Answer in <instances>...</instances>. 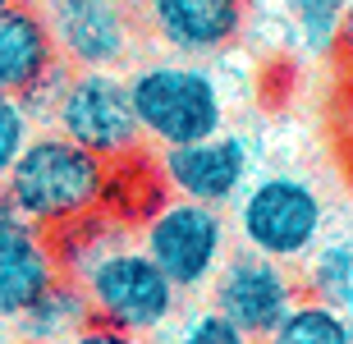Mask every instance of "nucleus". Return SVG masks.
I'll use <instances>...</instances> for the list:
<instances>
[{
	"label": "nucleus",
	"mask_w": 353,
	"mask_h": 344,
	"mask_svg": "<svg viewBox=\"0 0 353 344\" xmlns=\"http://www.w3.org/2000/svg\"><path fill=\"white\" fill-rule=\"evenodd\" d=\"M289 5V23L299 32V41L307 51H335V37H340V19L349 0H285Z\"/></svg>",
	"instance_id": "dca6fc26"
},
{
	"label": "nucleus",
	"mask_w": 353,
	"mask_h": 344,
	"mask_svg": "<svg viewBox=\"0 0 353 344\" xmlns=\"http://www.w3.org/2000/svg\"><path fill=\"white\" fill-rule=\"evenodd\" d=\"M105 174H110V161L92 156L88 147L69 143L65 133L37 129L19 152V161L10 165L0 193L37 230L55 234V230L74 225L83 216L101 212Z\"/></svg>",
	"instance_id": "f03ea898"
},
{
	"label": "nucleus",
	"mask_w": 353,
	"mask_h": 344,
	"mask_svg": "<svg viewBox=\"0 0 353 344\" xmlns=\"http://www.w3.org/2000/svg\"><path fill=\"white\" fill-rule=\"evenodd\" d=\"M157 170H161V184H165L170 198L230 207L252 179V147L239 133L221 129L211 138L157 152Z\"/></svg>",
	"instance_id": "1a4fd4ad"
},
{
	"label": "nucleus",
	"mask_w": 353,
	"mask_h": 344,
	"mask_svg": "<svg viewBox=\"0 0 353 344\" xmlns=\"http://www.w3.org/2000/svg\"><path fill=\"white\" fill-rule=\"evenodd\" d=\"M230 239H234V230H230L225 207H207V202L188 198H165L138 225V243L179 294L207 290L221 262L230 257Z\"/></svg>",
	"instance_id": "39448f33"
},
{
	"label": "nucleus",
	"mask_w": 353,
	"mask_h": 344,
	"mask_svg": "<svg viewBox=\"0 0 353 344\" xmlns=\"http://www.w3.org/2000/svg\"><path fill=\"white\" fill-rule=\"evenodd\" d=\"M10 326H14V340L19 344H69L83 326H92L88 294H83V285L74 276L60 271Z\"/></svg>",
	"instance_id": "ddd939ff"
},
{
	"label": "nucleus",
	"mask_w": 353,
	"mask_h": 344,
	"mask_svg": "<svg viewBox=\"0 0 353 344\" xmlns=\"http://www.w3.org/2000/svg\"><path fill=\"white\" fill-rule=\"evenodd\" d=\"M51 248L60 271L83 285L92 321L147 340L179 317L183 294L165 280V271L147 257V248L115 216L92 212L74 225L55 230Z\"/></svg>",
	"instance_id": "f257e3e1"
},
{
	"label": "nucleus",
	"mask_w": 353,
	"mask_h": 344,
	"mask_svg": "<svg viewBox=\"0 0 353 344\" xmlns=\"http://www.w3.org/2000/svg\"><path fill=\"white\" fill-rule=\"evenodd\" d=\"M143 23L170 55L211 60L243 37L248 0H143Z\"/></svg>",
	"instance_id": "9d476101"
},
{
	"label": "nucleus",
	"mask_w": 353,
	"mask_h": 344,
	"mask_svg": "<svg viewBox=\"0 0 353 344\" xmlns=\"http://www.w3.org/2000/svg\"><path fill=\"white\" fill-rule=\"evenodd\" d=\"M60 276L51 234L37 230L0 193V326H10L51 280Z\"/></svg>",
	"instance_id": "9b49d317"
},
{
	"label": "nucleus",
	"mask_w": 353,
	"mask_h": 344,
	"mask_svg": "<svg viewBox=\"0 0 353 344\" xmlns=\"http://www.w3.org/2000/svg\"><path fill=\"white\" fill-rule=\"evenodd\" d=\"M262 344H353V321L340 307L303 294Z\"/></svg>",
	"instance_id": "2eb2a0df"
},
{
	"label": "nucleus",
	"mask_w": 353,
	"mask_h": 344,
	"mask_svg": "<svg viewBox=\"0 0 353 344\" xmlns=\"http://www.w3.org/2000/svg\"><path fill=\"white\" fill-rule=\"evenodd\" d=\"M340 110H344V138L353 143V83L344 88V101H340Z\"/></svg>",
	"instance_id": "412c9836"
},
{
	"label": "nucleus",
	"mask_w": 353,
	"mask_h": 344,
	"mask_svg": "<svg viewBox=\"0 0 353 344\" xmlns=\"http://www.w3.org/2000/svg\"><path fill=\"white\" fill-rule=\"evenodd\" d=\"M170 344H257L248 335L239 331L234 321H225L216 307H197L188 317L179 321V331H174Z\"/></svg>",
	"instance_id": "a211bd4d"
},
{
	"label": "nucleus",
	"mask_w": 353,
	"mask_h": 344,
	"mask_svg": "<svg viewBox=\"0 0 353 344\" xmlns=\"http://www.w3.org/2000/svg\"><path fill=\"white\" fill-rule=\"evenodd\" d=\"M69 344H147V340H143V335H129V331H115V326L92 321V326H83Z\"/></svg>",
	"instance_id": "6ab92c4d"
},
{
	"label": "nucleus",
	"mask_w": 353,
	"mask_h": 344,
	"mask_svg": "<svg viewBox=\"0 0 353 344\" xmlns=\"http://www.w3.org/2000/svg\"><path fill=\"white\" fill-rule=\"evenodd\" d=\"M55 65V41L46 14L32 0L0 5V92H28L32 83Z\"/></svg>",
	"instance_id": "f8f14e48"
},
{
	"label": "nucleus",
	"mask_w": 353,
	"mask_h": 344,
	"mask_svg": "<svg viewBox=\"0 0 353 344\" xmlns=\"http://www.w3.org/2000/svg\"><path fill=\"white\" fill-rule=\"evenodd\" d=\"M335 55L344 60V69H353V0L344 5V19H340V37H335Z\"/></svg>",
	"instance_id": "aec40b11"
},
{
	"label": "nucleus",
	"mask_w": 353,
	"mask_h": 344,
	"mask_svg": "<svg viewBox=\"0 0 353 344\" xmlns=\"http://www.w3.org/2000/svg\"><path fill=\"white\" fill-rule=\"evenodd\" d=\"M230 207H234L230 230H234L239 243L285 266H299L326 239V225H330L326 198L289 170L248 179V188Z\"/></svg>",
	"instance_id": "20e7f679"
},
{
	"label": "nucleus",
	"mask_w": 353,
	"mask_h": 344,
	"mask_svg": "<svg viewBox=\"0 0 353 344\" xmlns=\"http://www.w3.org/2000/svg\"><path fill=\"white\" fill-rule=\"evenodd\" d=\"M129 5H143V0H129Z\"/></svg>",
	"instance_id": "4be33fe9"
},
{
	"label": "nucleus",
	"mask_w": 353,
	"mask_h": 344,
	"mask_svg": "<svg viewBox=\"0 0 353 344\" xmlns=\"http://www.w3.org/2000/svg\"><path fill=\"white\" fill-rule=\"evenodd\" d=\"M211 307L221 312L225 321H234L248 340L262 344L266 335L280 326L289 307L303 299V285L294 276V266L271 262L262 252L239 248L221 262V271L211 276Z\"/></svg>",
	"instance_id": "0eeeda50"
},
{
	"label": "nucleus",
	"mask_w": 353,
	"mask_h": 344,
	"mask_svg": "<svg viewBox=\"0 0 353 344\" xmlns=\"http://www.w3.org/2000/svg\"><path fill=\"white\" fill-rule=\"evenodd\" d=\"M51 129L88 147L101 161H124L143 152V129L133 115L129 74L119 69H74L51 115Z\"/></svg>",
	"instance_id": "423d86ee"
},
{
	"label": "nucleus",
	"mask_w": 353,
	"mask_h": 344,
	"mask_svg": "<svg viewBox=\"0 0 353 344\" xmlns=\"http://www.w3.org/2000/svg\"><path fill=\"white\" fill-rule=\"evenodd\" d=\"M32 133H37V124H32L28 106L19 101V97L0 92V184H5L10 165L19 161V152L28 147V138H32Z\"/></svg>",
	"instance_id": "f3484780"
},
{
	"label": "nucleus",
	"mask_w": 353,
	"mask_h": 344,
	"mask_svg": "<svg viewBox=\"0 0 353 344\" xmlns=\"http://www.w3.org/2000/svg\"><path fill=\"white\" fill-rule=\"evenodd\" d=\"M0 5H10V0H0Z\"/></svg>",
	"instance_id": "5701e85b"
},
{
	"label": "nucleus",
	"mask_w": 353,
	"mask_h": 344,
	"mask_svg": "<svg viewBox=\"0 0 353 344\" xmlns=\"http://www.w3.org/2000/svg\"><path fill=\"white\" fill-rule=\"evenodd\" d=\"M14 344H19V340H14Z\"/></svg>",
	"instance_id": "b1692460"
},
{
	"label": "nucleus",
	"mask_w": 353,
	"mask_h": 344,
	"mask_svg": "<svg viewBox=\"0 0 353 344\" xmlns=\"http://www.w3.org/2000/svg\"><path fill=\"white\" fill-rule=\"evenodd\" d=\"M129 97L143 143H152L157 152L221 133L225 110H230L221 79L202 60H183V55L138 65L129 74Z\"/></svg>",
	"instance_id": "7ed1b4c3"
},
{
	"label": "nucleus",
	"mask_w": 353,
	"mask_h": 344,
	"mask_svg": "<svg viewBox=\"0 0 353 344\" xmlns=\"http://www.w3.org/2000/svg\"><path fill=\"white\" fill-rule=\"evenodd\" d=\"M299 266H303V280H299L303 294L340 307L353 321V239H321Z\"/></svg>",
	"instance_id": "4468645a"
},
{
	"label": "nucleus",
	"mask_w": 353,
	"mask_h": 344,
	"mask_svg": "<svg viewBox=\"0 0 353 344\" xmlns=\"http://www.w3.org/2000/svg\"><path fill=\"white\" fill-rule=\"evenodd\" d=\"M46 28L55 60L69 69H124L138 46V19L129 0H46Z\"/></svg>",
	"instance_id": "6e6552de"
}]
</instances>
